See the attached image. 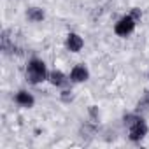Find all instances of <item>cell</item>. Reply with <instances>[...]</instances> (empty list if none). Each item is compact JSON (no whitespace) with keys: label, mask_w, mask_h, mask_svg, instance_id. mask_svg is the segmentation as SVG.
<instances>
[{"label":"cell","mask_w":149,"mask_h":149,"mask_svg":"<svg viewBox=\"0 0 149 149\" xmlns=\"http://www.w3.org/2000/svg\"><path fill=\"white\" fill-rule=\"evenodd\" d=\"M125 123L130 126V139L133 142H139V140H142L146 137L147 125H146V121L140 116H137V114H126L125 116Z\"/></svg>","instance_id":"6da1fadb"},{"label":"cell","mask_w":149,"mask_h":149,"mask_svg":"<svg viewBox=\"0 0 149 149\" xmlns=\"http://www.w3.org/2000/svg\"><path fill=\"white\" fill-rule=\"evenodd\" d=\"M26 76H28V81H30L32 84L42 83V81L47 77V68H46L44 61L33 58V60L28 63V67H26Z\"/></svg>","instance_id":"7a4b0ae2"},{"label":"cell","mask_w":149,"mask_h":149,"mask_svg":"<svg viewBox=\"0 0 149 149\" xmlns=\"http://www.w3.org/2000/svg\"><path fill=\"white\" fill-rule=\"evenodd\" d=\"M135 21H137V19H135L132 14H128V16L121 18V19L116 23L114 32H116L118 35H121V37H126L128 33H132V32H133V28H135Z\"/></svg>","instance_id":"3957f363"},{"label":"cell","mask_w":149,"mask_h":149,"mask_svg":"<svg viewBox=\"0 0 149 149\" xmlns=\"http://www.w3.org/2000/svg\"><path fill=\"white\" fill-rule=\"evenodd\" d=\"M88 70H86V67H83V65H77V67H74L72 68V72H70V79L74 81V83H83V81H86L88 79Z\"/></svg>","instance_id":"277c9868"},{"label":"cell","mask_w":149,"mask_h":149,"mask_svg":"<svg viewBox=\"0 0 149 149\" xmlns=\"http://www.w3.org/2000/svg\"><path fill=\"white\" fill-rule=\"evenodd\" d=\"M83 39L77 35V33H70L68 37H67V47H68V51H72V53H77V51H81V47H83Z\"/></svg>","instance_id":"5b68a950"},{"label":"cell","mask_w":149,"mask_h":149,"mask_svg":"<svg viewBox=\"0 0 149 149\" xmlns=\"http://www.w3.org/2000/svg\"><path fill=\"white\" fill-rule=\"evenodd\" d=\"M33 97L30 95V93H26V91H19L18 95H16V104H19V105H23V107H32L33 105Z\"/></svg>","instance_id":"8992f818"},{"label":"cell","mask_w":149,"mask_h":149,"mask_svg":"<svg viewBox=\"0 0 149 149\" xmlns=\"http://www.w3.org/2000/svg\"><path fill=\"white\" fill-rule=\"evenodd\" d=\"M49 79H51V83H53L54 86H65V84H67V77L63 76L61 72H58V70L51 72V76H49Z\"/></svg>","instance_id":"52a82bcc"},{"label":"cell","mask_w":149,"mask_h":149,"mask_svg":"<svg viewBox=\"0 0 149 149\" xmlns=\"http://www.w3.org/2000/svg\"><path fill=\"white\" fill-rule=\"evenodd\" d=\"M26 16H28V19H30V21H33V23H37V21H42V19H44V13H42V9H37V7L28 9Z\"/></svg>","instance_id":"ba28073f"},{"label":"cell","mask_w":149,"mask_h":149,"mask_svg":"<svg viewBox=\"0 0 149 149\" xmlns=\"http://www.w3.org/2000/svg\"><path fill=\"white\" fill-rule=\"evenodd\" d=\"M132 16H133L135 19H139V18H140V9H133V11H132Z\"/></svg>","instance_id":"9c48e42d"}]
</instances>
